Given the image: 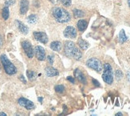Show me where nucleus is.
Masks as SVG:
<instances>
[{
  "label": "nucleus",
  "mask_w": 130,
  "mask_h": 116,
  "mask_svg": "<svg viewBox=\"0 0 130 116\" xmlns=\"http://www.w3.org/2000/svg\"><path fill=\"white\" fill-rule=\"evenodd\" d=\"M65 53L68 57L73 58L76 60H80L82 57V51L75 46L74 43L71 41H67L64 46Z\"/></svg>",
  "instance_id": "f257e3e1"
},
{
  "label": "nucleus",
  "mask_w": 130,
  "mask_h": 116,
  "mask_svg": "<svg viewBox=\"0 0 130 116\" xmlns=\"http://www.w3.org/2000/svg\"><path fill=\"white\" fill-rule=\"evenodd\" d=\"M52 14L55 20L61 23L68 22L71 19L70 13L66 10L61 7H54L52 10Z\"/></svg>",
  "instance_id": "f03ea898"
},
{
  "label": "nucleus",
  "mask_w": 130,
  "mask_h": 116,
  "mask_svg": "<svg viewBox=\"0 0 130 116\" xmlns=\"http://www.w3.org/2000/svg\"><path fill=\"white\" fill-rule=\"evenodd\" d=\"M0 60H1V62L3 64V68H4L5 72L7 74L13 75L17 73V68L15 67V66L13 64V63L8 59V58L5 55H1V57H0Z\"/></svg>",
  "instance_id": "7ed1b4c3"
},
{
  "label": "nucleus",
  "mask_w": 130,
  "mask_h": 116,
  "mask_svg": "<svg viewBox=\"0 0 130 116\" xmlns=\"http://www.w3.org/2000/svg\"><path fill=\"white\" fill-rule=\"evenodd\" d=\"M102 79L106 83L112 84L113 82V72L112 68L109 63H105L104 65V71L102 74Z\"/></svg>",
  "instance_id": "20e7f679"
},
{
  "label": "nucleus",
  "mask_w": 130,
  "mask_h": 116,
  "mask_svg": "<svg viewBox=\"0 0 130 116\" xmlns=\"http://www.w3.org/2000/svg\"><path fill=\"white\" fill-rule=\"evenodd\" d=\"M86 65L94 71H98V72H101L102 71V64H101V62L99 59H96V58H91V59H89V60H87L86 62Z\"/></svg>",
  "instance_id": "39448f33"
},
{
  "label": "nucleus",
  "mask_w": 130,
  "mask_h": 116,
  "mask_svg": "<svg viewBox=\"0 0 130 116\" xmlns=\"http://www.w3.org/2000/svg\"><path fill=\"white\" fill-rule=\"evenodd\" d=\"M22 49L24 50L26 55H27L28 58H33L34 56V50L32 47V45L29 41H23L22 43Z\"/></svg>",
  "instance_id": "423d86ee"
},
{
  "label": "nucleus",
  "mask_w": 130,
  "mask_h": 116,
  "mask_svg": "<svg viewBox=\"0 0 130 116\" xmlns=\"http://www.w3.org/2000/svg\"><path fill=\"white\" fill-rule=\"evenodd\" d=\"M18 102L21 107L26 108V110H32L35 108V104H34V102L29 99H27V98H20Z\"/></svg>",
  "instance_id": "0eeeda50"
},
{
  "label": "nucleus",
  "mask_w": 130,
  "mask_h": 116,
  "mask_svg": "<svg viewBox=\"0 0 130 116\" xmlns=\"http://www.w3.org/2000/svg\"><path fill=\"white\" fill-rule=\"evenodd\" d=\"M64 36L69 38H75L77 37L76 29L72 26H68L64 31Z\"/></svg>",
  "instance_id": "6e6552de"
},
{
  "label": "nucleus",
  "mask_w": 130,
  "mask_h": 116,
  "mask_svg": "<svg viewBox=\"0 0 130 116\" xmlns=\"http://www.w3.org/2000/svg\"><path fill=\"white\" fill-rule=\"evenodd\" d=\"M34 37L35 38V39L37 40V41L40 42L42 43L46 44L48 42V37L45 32H40V31L34 32Z\"/></svg>",
  "instance_id": "1a4fd4ad"
},
{
  "label": "nucleus",
  "mask_w": 130,
  "mask_h": 116,
  "mask_svg": "<svg viewBox=\"0 0 130 116\" xmlns=\"http://www.w3.org/2000/svg\"><path fill=\"white\" fill-rule=\"evenodd\" d=\"M35 55L37 59L40 61H43L46 59V52L45 50L40 46H37L35 47Z\"/></svg>",
  "instance_id": "9d476101"
},
{
  "label": "nucleus",
  "mask_w": 130,
  "mask_h": 116,
  "mask_svg": "<svg viewBox=\"0 0 130 116\" xmlns=\"http://www.w3.org/2000/svg\"><path fill=\"white\" fill-rule=\"evenodd\" d=\"M29 9V2L28 0H21L20 2V13L25 15Z\"/></svg>",
  "instance_id": "9b49d317"
},
{
  "label": "nucleus",
  "mask_w": 130,
  "mask_h": 116,
  "mask_svg": "<svg viewBox=\"0 0 130 116\" xmlns=\"http://www.w3.org/2000/svg\"><path fill=\"white\" fill-rule=\"evenodd\" d=\"M74 75H75V77L77 79V80L79 81V82H81V83H82L84 84L86 83V78L85 77L84 74L79 69H76L74 71Z\"/></svg>",
  "instance_id": "f8f14e48"
},
{
  "label": "nucleus",
  "mask_w": 130,
  "mask_h": 116,
  "mask_svg": "<svg viewBox=\"0 0 130 116\" xmlns=\"http://www.w3.org/2000/svg\"><path fill=\"white\" fill-rule=\"evenodd\" d=\"M46 71V74L48 77H54V76H57V75L59 74V72L58 70H56L55 68H53L51 67H48L46 68L45 70Z\"/></svg>",
  "instance_id": "ddd939ff"
},
{
  "label": "nucleus",
  "mask_w": 130,
  "mask_h": 116,
  "mask_svg": "<svg viewBox=\"0 0 130 116\" xmlns=\"http://www.w3.org/2000/svg\"><path fill=\"white\" fill-rule=\"evenodd\" d=\"M15 22H16L17 27H18V28H19V30L22 34H28V31H29V29H28V27H27L26 25H24L23 23H22V22H20V21H19V20H17Z\"/></svg>",
  "instance_id": "4468645a"
},
{
  "label": "nucleus",
  "mask_w": 130,
  "mask_h": 116,
  "mask_svg": "<svg viewBox=\"0 0 130 116\" xmlns=\"http://www.w3.org/2000/svg\"><path fill=\"white\" fill-rule=\"evenodd\" d=\"M87 26H88L87 21L84 20V19L79 20L78 22H77V28H78V30L80 31H84L87 28Z\"/></svg>",
  "instance_id": "2eb2a0df"
},
{
  "label": "nucleus",
  "mask_w": 130,
  "mask_h": 116,
  "mask_svg": "<svg viewBox=\"0 0 130 116\" xmlns=\"http://www.w3.org/2000/svg\"><path fill=\"white\" fill-rule=\"evenodd\" d=\"M50 48L54 51H60L61 49V43L58 41H54L50 43Z\"/></svg>",
  "instance_id": "dca6fc26"
},
{
  "label": "nucleus",
  "mask_w": 130,
  "mask_h": 116,
  "mask_svg": "<svg viewBox=\"0 0 130 116\" xmlns=\"http://www.w3.org/2000/svg\"><path fill=\"white\" fill-rule=\"evenodd\" d=\"M9 15H10V11H9V8L8 7H5L3 9V11H2V16L4 20H7L8 18H9Z\"/></svg>",
  "instance_id": "f3484780"
},
{
  "label": "nucleus",
  "mask_w": 130,
  "mask_h": 116,
  "mask_svg": "<svg viewBox=\"0 0 130 116\" xmlns=\"http://www.w3.org/2000/svg\"><path fill=\"white\" fill-rule=\"evenodd\" d=\"M127 39H128V38L126 36L125 31L121 30V32H120V34H119V41H120V43H125V42L127 41Z\"/></svg>",
  "instance_id": "a211bd4d"
},
{
  "label": "nucleus",
  "mask_w": 130,
  "mask_h": 116,
  "mask_svg": "<svg viewBox=\"0 0 130 116\" xmlns=\"http://www.w3.org/2000/svg\"><path fill=\"white\" fill-rule=\"evenodd\" d=\"M78 45L82 50H86L89 47V43L86 41H85V40L82 39V38L78 40Z\"/></svg>",
  "instance_id": "6ab92c4d"
},
{
  "label": "nucleus",
  "mask_w": 130,
  "mask_h": 116,
  "mask_svg": "<svg viewBox=\"0 0 130 116\" xmlns=\"http://www.w3.org/2000/svg\"><path fill=\"white\" fill-rule=\"evenodd\" d=\"M26 74H27L28 79H29L30 81H34V80L36 79L37 75H36V73L35 71H26Z\"/></svg>",
  "instance_id": "aec40b11"
},
{
  "label": "nucleus",
  "mask_w": 130,
  "mask_h": 116,
  "mask_svg": "<svg viewBox=\"0 0 130 116\" xmlns=\"http://www.w3.org/2000/svg\"><path fill=\"white\" fill-rule=\"evenodd\" d=\"M38 21V16L36 15H30L27 18V22L30 23V24H34Z\"/></svg>",
  "instance_id": "412c9836"
},
{
  "label": "nucleus",
  "mask_w": 130,
  "mask_h": 116,
  "mask_svg": "<svg viewBox=\"0 0 130 116\" xmlns=\"http://www.w3.org/2000/svg\"><path fill=\"white\" fill-rule=\"evenodd\" d=\"M73 15H74L75 18H82V17L84 16V13L83 11L77 10V9H74L73 10Z\"/></svg>",
  "instance_id": "4be33fe9"
},
{
  "label": "nucleus",
  "mask_w": 130,
  "mask_h": 116,
  "mask_svg": "<svg viewBox=\"0 0 130 116\" xmlns=\"http://www.w3.org/2000/svg\"><path fill=\"white\" fill-rule=\"evenodd\" d=\"M55 91L59 93V94H63L65 92V87L62 86V85H58L55 86Z\"/></svg>",
  "instance_id": "5701e85b"
},
{
  "label": "nucleus",
  "mask_w": 130,
  "mask_h": 116,
  "mask_svg": "<svg viewBox=\"0 0 130 116\" xmlns=\"http://www.w3.org/2000/svg\"><path fill=\"white\" fill-rule=\"evenodd\" d=\"M60 2L62 3V5L65 6V7H70L72 3L71 0H60Z\"/></svg>",
  "instance_id": "b1692460"
},
{
  "label": "nucleus",
  "mask_w": 130,
  "mask_h": 116,
  "mask_svg": "<svg viewBox=\"0 0 130 116\" xmlns=\"http://www.w3.org/2000/svg\"><path fill=\"white\" fill-rule=\"evenodd\" d=\"M15 3V0H7L5 3V7H10Z\"/></svg>",
  "instance_id": "393cba45"
},
{
  "label": "nucleus",
  "mask_w": 130,
  "mask_h": 116,
  "mask_svg": "<svg viewBox=\"0 0 130 116\" xmlns=\"http://www.w3.org/2000/svg\"><path fill=\"white\" fill-rule=\"evenodd\" d=\"M122 76H123L122 72L120 71V70H117V71H116V77H117V79L119 80V79H121L122 78Z\"/></svg>",
  "instance_id": "a878e982"
},
{
  "label": "nucleus",
  "mask_w": 130,
  "mask_h": 116,
  "mask_svg": "<svg viewBox=\"0 0 130 116\" xmlns=\"http://www.w3.org/2000/svg\"><path fill=\"white\" fill-rule=\"evenodd\" d=\"M47 58H48V62H49V63H50V65H52L53 63H54V57L51 56V55H49Z\"/></svg>",
  "instance_id": "bb28decb"
},
{
  "label": "nucleus",
  "mask_w": 130,
  "mask_h": 116,
  "mask_svg": "<svg viewBox=\"0 0 130 116\" xmlns=\"http://www.w3.org/2000/svg\"><path fill=\"white\" fill-rule=\"evenodd\" d=\"M67 79L70 81V82H71L72 83H74V79H73V77L71 76H69V77H67Z\"/></svg>",
  "instance_id": "cd10ccee"
},
{
  "label": "nucleus",
  "mask_w": 130,
  "mask_h": 116,
  "mask_svg": "<svg viewBox=\"0 0 130 116\" xmlns=\"http://www.w3.org/2000/svg\"><path fill=\"white\" fill-rule=\"evenodd\" d=\"M19 79H20V80H21L22 82L23 83H25V84L26 83V81L25 78H24L23 76H22V75H21V76H20V78H19Z\"/></svg>",
  "instance_id": "c85d7f7f"
},
{
  "label": "nucleus",
  "mask_w": 130,
  "mask_h": 116,
  "mask_svg": "<svg viewBox=\"0 0 130 116\" xmlns=\"http://www.w3.org/2000/svg\"><path fill=\"white\" fill-rule=\"evenodd\" d=\"M93 83H94V85H95V86H100V84H99V83H98V81L96 80V79H93Z\"/></svg>",
  "instance_id": "c756f323"
},
{
  "label": "nucleus",
  "mask_w": 130,
  "mask_h": 116,
  "mask_svg": "<svg viewBox=\"0 0 130 116\" xmlns=\"http://www.w3.org/2000/svg\"><path fill=\"white\" fill-rule=\"evenodd\" d=\"M127 78H128V80L130 82V71L127 73Z\"/></svg>",
  "instance_id": "7c9ffc66"
},
{
  "label": "nucleus",
  "mask_w": 130,
  "mask_h": 116,
  "mask_svg": "<svg viewBox=\"0 0 130 116\" xmlns=\"http://www.w3.org/2000/svg\"><path fill=\"white\" fill-rule=\"evenodd\" d=\"M3 44V39H2V37L0 36V46H2Z\"/></svg>",
  "instance_id": "2f4dec72"
},
{
  "label": "nucleus",
  "mask_w": 130,
  "mask_h": 116,
  "mask_svg": "<svg viewBox=\"0 0 130 116\" xmlns=\"http://www.w3.org/2000/svg\"><path fill=\"white\" fill-rule=\"evenodd\" d=\"M0 115H1V116H6V115H7V114L3 113V112H1V113H0Z\"/></svg>",
  "instance_id": "473e14b6"
},
{
  "label": "nucleus",
  "mask_w": 130,
  "mask_h": 116,
  "mask_svg": "<svg viewBox=\"0 0 130 116\" xmlns=\"http://www.w3.org/2000/svg\"><path fill=\"white\" fill-rule=\"evenodd\" d=\"M38 101L39 102H42V98H38Z\"/></svg>",
  "instance_id": "72a5a7b5"
},
{
  "label": "nucleus",
  "mask_w": 130,
  "mask_h": 116,
  "mask_svg": "<svg viewBox=\"0 0 130 116\" xmlns=\"http://www.w3.org/2000/svg\"><path fill=\"white\" fill-rule=\"evenodd\" d=\"M116 115H117V116H118V115H122V113H117Z\"/></svg>",
  "instance_id": "f704fd0d"
},
{
  "label": "nucleus",
  "mask_w": 130,
  "mask_h": 116,
  "mask_svg": "<svg viewBox=\"0 0 130 116\" xmlns=\"http://www.w3.org/2000/svg\"><path fill=\"white\" fill-rule=\"evenodd\" d=\"M128 6H129V7H130V0H128Z\"/></svg>",
  "instance_id": "c9c22d12"
}]
</instances>
